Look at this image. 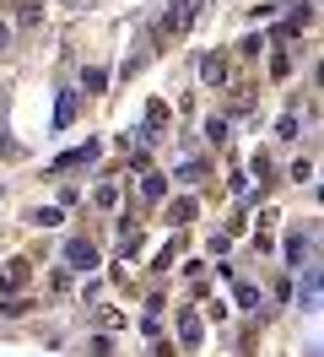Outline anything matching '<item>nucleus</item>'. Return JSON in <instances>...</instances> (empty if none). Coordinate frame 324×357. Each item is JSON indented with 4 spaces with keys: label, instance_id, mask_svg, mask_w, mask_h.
<instances>
[{
    "label": "nucleus",
    "instance_id": "17",
    "mask_svg": "<svg viewBox=\"0 0 324 357\" xmlns=\"http://www.w3.org/2000/svg\"><path fill=\"white\" fill-rule=\"evenodd\" d=\"M168 217H173V222H190V217H194V206H190V201H173Z\"/></svg>",
    "mask_w": 324,
    "mask_h": 357
},
{
    "label": "nucleus",
    "instance_id": "3",
    "mask_svg": "<svg viewBox=\"0 0 324 357\" xmlns=\"http://www.w3.org/2000/svg\"><path fill=\"white\" fill-rule=\"evenodd\" d=\"M194 6H200V0H168V22H162V33H178V27H190Z\"/></svg>",
    "mask_w": 324,
    "mask_h": 357
},
{
    "label": "nucleus",
    "instance_id": "18",
    "mask_svg": "<svg viewBox=\"0 0 324 357\" xmlns=\"http://www.w3.org/2000/svg\"><path fill=\"white\" fill-rule=\"evenodd\" d=\"M206 141H227V119H211V125H206Z\"/></svg>",
    "mask_w": 324,
    "mask_h": 357
},
{
    "label": "nucleus",
    "instance_id": "9",
    "mask_svg": "<svg viewBox=\"0 0 324 357\" xmlns=\"http://www.w3.org/2000/svg\"><path fill=\"white\" fill-rule=\"evenodd\" d=\"M298 130H302V125H298V114H281V125H276V135H281V141H292Z\"/></svg>",
    "mask_w": 324,
    "mask_h": 357
},
{
    "label": "nucleus",
    "instance_id": "19",
    "mask_svg": "<svg viewBox=\"0 0 324 357\" xmlns=\"http://www.w3.org/2000/svg\"><path fill=\"white\" fill-rule=\"evenodd\" d=\"M27 309H33L27 298H11V303H6V309H0V314H6V319H17V314H27Z\"/></svg>",
    "mask_w": 324,
    "mask_h": 357
},
{
    "label": "nucleus",
    "instance_id": "12",
    "mask_svg": "<svg viewBox=\"0 0 324 357\" xmlns=\"http://www.w3.org/2000/svg\"><path fill=\"white\" fill-rule=\"evenodd\" d=\"M92 201L108 211V206H119V190H114V184H98V195H92Z\"/></svg>",
    "mask_w": 324,
    "mask_h": 357
},
{
    "label": "nucleus",
    "instance_id": "1",
    "mask_svg": "<svg viewBox=\"0 0 324 357\" xmlns=\"http://www.w3.org/2000/svg\"><path fill=\"white\" fill-rule=\"evenodd\" d=\"M298 271H302L298 303H302V314H314V309H319V260H308V266H298Z\"/></svg>",
    "mask_w": 324,
    "mask_h": 357
},
{
    "label": "nucleus",
    "instance_id": "8",
    "mask_svg": "<svg viewBox=\"0 0 324 357\" xmlns=\"http://www.w3.org/2000/svg\"><path fill=\"white\" fill-rule=\"evenodd\" d=\"M70 109H76V92H60V109H54V125H70Z\"/></svg>",
    "mask_w": 324,
    "mask_h": 357
},
{
    "label": "nucleus",
    "instance_id": "20",
    "mask_svg": "<svg viewBox=\"0 0 324 357\" xmlns=\"http://www.w3.org/2000/svg\"><path fill=\"white\" fill-rule=\"evenodd\" d=\"M270 76H276V82H281V76H292V60H286V54H276V60H270Z\"/></svg>",
    "mask_w": 324,
    "mask_h": 357
},
{
    "label": "nucleus",
    "instance_id": "4",
    "mask_svg": "<svg viewBox=\"0 0 324 357\" xmlns=\"http://www.w3.org/2000/svg\"><path fill=\"white\" fill-rule=\"evenodd\" d=\"M200 335H206V331H200V314H194V309H178V341L194 352V347H200Z\"/></svg>",
    "mask_w": 324,
    "mask_h": 357
},
{
    "label": "nucleus",
    "instance_id": "10",
    "mask_svg": "<svg viewBox=\"0 0 324 357\" xmlns=\"http://www.w3.org/2000/svg\"><path fill=\"white\" fill-rule=\"evenodd\" d=\"M200 174H211V168H206L200 157H194V162H184V168H178V178H184V184H194V178H200Z\"/></svg>",
    "mask_w": 324,
    "mask_h": 357
},
{
    "label": "nucleus",
    "instance_id": "21",
    "mask_svg": "<svg viewBox=\"0 0 324 357\" xmlns=\"http://www.w3.org/2000/svg\"><path fill=\"white\" fill-rule=\"evenodd\" d=\"M6 44H11V27L0 22V54H6Z\"/></svg>",
    "mask_w": 324,
    "mask_h": 357
},
{
    "label": "nucleus",
    "instance_id": "7",
    "mask_svg": "<svg viewBox=\"0 0 324 357\" xmlns=\"http://www.w3.org/2000/svg\"><path fill=\"white\" fill-rule=\"evenodd\" d=\"M22 276H27V260H17V266L0 276V292H11V287H22Z\"/></svg>",
    "mask_w": 324,
    "mask_h": 357
},
{
    "label": "nucleus",
    "instance_id": "16",
    "mask_svg": "<svg viewBox=\"0 0 324 357\" xmlns=\"http://www.w3.org/2000/svg\"><path fill=\"white\" fill-rule=\"evenodd\" d=\"M162 190H168V178H162V174H151V178H146V201H157Z\"/></svg>",
    "mask_w": 324,
    "mask_h": 357
},
{
    "label": "nucleus",
    "instance_id": "6",
    "mask_svg": "<svg viewBox=\"0 0 324 357\" xmlns=\"http://www.w3.org/2000/svg\"><path fill=\"white\" fill-rule=\"evenodd\" d=\"M82 87H86V92H103V87H108V70L86 66V70H82Z\"/></svg>",
    "mask_w": 324,
    "mask_h": 357
},
{
    "label": "nucleus",
    "instance_id": "2",
    "mask_svg": "<svg viewBox=\"0 0 324 357\" xmlns=\"http://www.w3.org/2000/svg\"><path fill=\"white\" fill-rule=\"evenodd\" d=\"M65 266L70 271H92L98 266V249L86 244V238H70V244H65Z\"/></svg>",
    "mask_w": 324,
    "mask_h": 357
},
{
    "label": "nucleus",
    "instance_id": "14",
    "mask_svg": "<svg viewBox=\"0 0 324 357\" xmlns=\"http://www.w3.org/2000/svg\"><path fill=\"white\" fill-rule=\"evenodd\" d=\"M33 222H38V227H60V211H54V206H43V211H33Z\"/></svg>",
    "mask_w": 324,
    "mask_h": 357
},
{
    "label": "nucleus",
    "instance_id": "11",
    "mask_svg": "<svg viewBox=\"0 0 324 357\" xmlns=\"http://www.w3.org/2000/svg\"><path fill=\"white\" fill-rule=\"evenodd\" d=\"M238 303H243V309H259V287H249V282H238Z\"/></svg>",
    "mask_w": 324,
    "mask_h": 357
},
{
    "label": "nucleus",
    "instance_id": "15",
    "mask_svg": "<svg viewBox=\"0 0 324 357\" xmlns=\"http://www.w3.org/2000/svg\"><path fill=\"white\" fill-rule=\"evenodd\" d=\"M259 49H265V38H259V33H249V38H243V44H238V54H249V60H254Z\"/></svg>",
    "mask_w": 324,
    "mask_h": 357
},
{
    "label": "nucleus",
    "instance_id": "13",
    "mask_svg": "<svg viewBox=\"0 0 324 357\" xmlns=\"http://www.w3.org/2000/svg\"><path fill=\"white\" fill-rule=\"evenodd\" d=\"M86 357H114V347H108V335H92V341H86Z\"/></svg>",
    "mask_w": 324,
    "mask_h": 357
},
{
    "label": "nucleus",
    "instance_id": "5",
    "mask_svg": "<svg viewBox=\"0 0 324 357\" xmlns=\"http://www.w3.org/2000/svg\"><path fill=\"white\" fill-rule=\"evenodd\" d=\"M200 76H206L211 87H222V82H227V60H222V54H200Z\"/></svg>",
    "mask_w": 324,
    "mask_h": 357
}]
</instances>
